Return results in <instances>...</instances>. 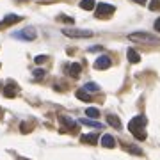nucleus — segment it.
<instances>
[{
  "label": "nucleus",
  "instance_id": "f8f14e48",
  "mask_svg": "<svg viewBox=\"0 0 160 160\" xmlns=\"http://www.w3.org/2000/svg\"><path fill=\"white\" fill-rule=\"evenodd\" d=\"M107 121H109L110 126H114L116 130H119V128H121V121H119V118H118V116L109 114V116H107Z\"/></svg>",
  "mask_w": 160,
  "mask_h": 160
},
{
  "label": "nucleus",
  "instance_id": "6e6552de",
  "mask_svg": "<svg viewBox=\"0 0 160 160\" xmlns=\"http://www.w3.org/2000/svg\"><path fill=\"white\" fill-rule=\"evenodd\" d=\"M18 92V86L14 84V82H9L6 87H4V94H6L7 98H14Z\"/></svg>",
  "mask_w": 160,
  "mask_h": 160
},
{
  "label": "nucleus",
  "instance_id": "9b49d317",
  "mask_svg": "<svg viewBox=\"0 0 160 160\" xmlns=\"http://www.w3.org/2000/svg\"><path fill=\"white\" fill-rule=\"evenodd\" d=\"M80 141L86 144H96L98 142V135L96 133H86V135H82L80 137Z\"/></svg>",
  "mask_w": 160,
  "mask_h": 160
},
{
  "label": "nucleus",
  "instance_id": "f3484780",
  "mask_svg": "<svg viewBox=\"0 0 160 160\" xmlns=\"http://www.w3.org/2000/svg\"><path fill=\"white\" fill-rule=\"evenodd\" d=\"M86 116L87 118H98V116H100V110L94 109V107H89V109L86 110Z\"/></svg>",
  "mask_w": 160,
  "mask_h": 160
},
{
  "label": "nucleus",
  "instance_id": "cd10ccee",
  "mask_svg": "<svg viewBox=\"0 0 160 160\" xmlns=\"http://www.w3.org/2000/svg\"><path fill=\"white\" fill-rule=\"evenodd\" d=\"M18 160H27V158H22V157H18Z\"/></svg>",
  "mask_w": 160,
  "mask_h": 160
},
{
  "label": "nucleus",
  "instance_id": "6ab92c4d",
  "mask_svg": "<svg viewBox=\"0 0 160 160\" xmlns=\"http://www.w3.org/2000/svg\"><path fill=\"white\" fill-rule=\"evenodd\" d=\"M149 9L151 11H160V0H151L149 2Z\"/></svg>",
  "mask_w": 160,
  "mask_h": 160
},
{
  "label": "nucleus",
  "instance_id": "393cba45",
  "mask_svg": "<svg viewBox=\"0 0 160 160\" xmlns=\"http://www.w3.org/2000/svg\"><path fill=\"white\" fill-rule=\"evenodd\" d=\"M100 50H103V46H91V48H89V52H100Z\"/></svg>",
  "mask_w": 160,
  "mask_h": 160
},
{
  "label": "nucleus",
  "instance_id": "0eeeda50",
  "mask_svg": "<svg viewBox=\"0 0 160 160\" xmlns=\"http://www.w3.org/2000/svg\"><path fill=\"white\" fill-rule=\"evenodd\" d=\"M110 64H112V61H110V57H107V55H102V57L96 59V62H94V68L96 69H109Z\"/></svg>",
  "mask_w": 160,
  "mask_h": 160
},
{
  "label": "nucleus",
  "instance_id": "423d86ee",
  "mask_svg": "<svg viewBox=\"0 0 160 160\" xmlns=\"http://www.w3.org/2000/svg\"><path fill=\"white\" fill-rule=\"evenodd\" d=\"M22 22V16H18V14H7L2 22H0V29H6L9 25H14V23Z\"/></svg>",
  "mask_w": 160,
  "mask_h": 160
},
{
  "label": "nucleus",
  "instance_id": "dca6fc26",
  "mask_svg": "<svg viewBox=\"0 0 160 160\" xmlns=\"http://www.w3.org/2000/svg\"><path fill=\"white\" fill-rule=\"evenodd\" d=\"M82 125H86V126H94V128H100L102 130L103 128V125L102 123H98V121H91V119H78Z\"/></svg>",
  "mask_w": 160,
  "mask_h": 160
},
{
  "label": "nucleus",
  "instance_id": "5701e85b",
  "mask_svg": "<svg viewBox=\"0 0 160 160\" xmlns=\"http://www.w3.org/2000/svg\"><path fill=\"white\" fill-rule=\"evenodd\" d=\"M62 123H64V125H68V126H71V128L75 126V121L69 119V118H62Z\"/></svg>",
  "mask_w": 160,
  "mask_h": 160
},
{
  "label": "nucleus",
  "instance_id": "ddd939ff",
  "mask_svg": "<svg viewBox=\"0 0 160 160\" xmlns=\"http://www.w3.org/2000/svg\"><path fill=\"white\" fill-rule=\"evenodd\" d=\"M80 7H82L84 11H92V9L96 7V2H94V0H82V2H80Z\"/></svg>",
  "mask_w": 160,
  "mask_h": 160
},
{
  "label": "nucleus",
  "instance_id": "b1692460",
  "mask_svg": "<svg viewBox=\"0 0 160 160\" xmlns=\"http://www.w3.org/2000/svg\"><path fill=\"white\" fill-rule=\"evenodd\" d=\"M59 20H62V22H66V23H73L75 22L73 18H69V16H59Z\"/></svg>",
  "mask_w": 160,
  "mask_h": 160
},
{
  "label": "nucleus",
  "instance_id": "f03ea898",
  "mask_svg": "<svg viewBox=\"0 0 160 160\" xmlns=\"http://www.w3.org/2000/svg\"><path fill=\"white\" fill-rule=\"evenodd\" d=\"M128 39L133 41V43H141V45H153V46L160 45L158 38L148 34V32H132V34H128Z\"/></svg>",
  "mask_w": 160,
  "mask_h": 160
},
{
  "label": "nucleus",
  "instance_id": "aec40b11",
  "mask_svg": "<svg viewBox=\"0 0 160 160\" xmlns=\"http://www.w3.org/2000/svg\"><path fill=\"white\" fill-rule=\"evenodd\" d=\"M126 149L130 151V153H133V155H142V151L139 148H135V146H126Z\"/></svg>",
  "mask_w": 160,
  "mask_h": 160
},
{
  "label": "nucleus",
  "instance_id": "39448f33",
  "mask_svg": "<svg viewBox=\"0 0 160 160\" xmlns=\"http://www.w3.org/2000/svg\"><path fill=\"white\" fill-rule=\"evenodd\" d=\"M116 11V7L114 6H110V4H98L96 6V18H109L112 16Z\"/></svg>",
  "mask_w": 160,
  "mask_h": 160
},
{
  "label": "nucleus",
  "instance_id": "bb28decb",
  "mask_svg": "<svg viewBox=\"0 0 160 160\" xmlns=\"http://www.w3.org/2000/svg\"><path fill=\"white\" fill-rule=\"evenodd\" d=\"M133 2H135V4H141V6H144V4H146L148 0H133Z\"/></svg>",
  "mask_w": 160,
  "mask_h": 160
},
{
  "label": "nucleus",
  "instance_id": "412c9836",
  "mask_svg": "<svg viewBox=\"0 0 160 160\" xmlns=\"http://www.w3.org/2000/svg\"><path fill=\"white\" fill-rule=\"evenodd\" d=\"M45 75H46L45 69H34V77H36V78H43Z\"/></svg>",
  "mask_w": 160,
  "mask_h": 160
},
{
  "label": "nucleus",
  "instance_id": "20e7f679",
  "mask_svg": "<svg viewBox=\"0 0 160 160\" xmlns=\"http://www.w3.org/2000/svg\"><path fill=\"white\" fill-rule=\"evenodd\" d=\"M12 38H16V39H22V41H34L38 38V32H36L34 27H25L23 30H18L12 34Z\"/></svg>",
  "mask_w": 160,
  "mask_h": 160
},
{
  "label": "nucleus",
  "instance_id": "f257e3e1",
  "mask_svg": "<svg viewBox=\"0 0 160 160\" xmlns=\"http://www.w3.org/2000/svg\"><path fill=\"white\" fill-rule=\"evenodd\" d=\"M146 125H148V121H146V118H144V116H135V118L128 123V130H130L132 133L139 139V141H144V139H146L144 126H146Z\"/></svg>",
  "mask_w": 160,
  "mask_h": 160
},
{
  "label": "nucleus",
  "instance_id": "a211bd4d",
  "mask_svg": "<svg viewBox=\"0 0 160 160\" xmlns=\"http://www.w3.org/2000/svg\"><path fill=\"white\" fill-rule=\"evenodd\" d=\"M84 89H86V91H100V86H98V84H94V82H87Z\"/></svg>",
  "mask_w": 160,
  "mask_h": 160
},
{
  "label": "nucleus",
  "instance_id": "7ed1b4c3",
  "mask_svg": "<svg viewBox=\"0 0 160 160\" xmlns=\"http://www.w3.org/2000/svg\"><path fill=\"white\" fill-rule=\"evenodd\" d=\"M62 34L68 38H75V39H86V38H92V30H84V29H62Z\"/></svg>",
  "mask_w": 160,
  "mask_h": 160
},
{
  "label": "nucleus",
  "instance_id": "a878e982",
  "mask_svg": "<svg viewBox=\"0 0 160 160\" xmlns=\"http://www.w3.org/2000/svg\"><path fill=\"white\" fill-rule=\"evenodd\" d=\"M155 30L160 32V18H157V22H155Z\"/></svg>",
  "mask_w": 160,
  "mask_h": 160
},
{
  "label": "nucleus",
  "instance_id": "1a4fd4ad",
  "mask_svg": "<svg viewBox=\"0 0 160 160\" xmlns=\"http://www.w3.org/2000/svg\"><path fill=\"white\" fill-rule=\"evenodd\" d=\"M102 146L103 148H116V139L112 135H103L102 137Z\"/></svg>",
  "mask_w": 160,
  "mask_h": 160
},
{
  "label": "nucleus",
  "instance_id": "2eb2a0df",
  "mask_svg": "<svg viewBox=\"0 0 160 160\" xmlns=\"http://www.w3.org/2000/svg\"><path fill=\"white\" fill-rule=\"evenodd\" d=\"M80 71H82V68H80V64H71L68 68V73L71 75V77H78Z\"/></svg>",
  "mask_w": 160,
  "mask_h": 160
},
{
  "label": "nucleus",
  "instance_id": "4468645a",
  "mask_svg": "<svg viewBox=\"0 0 160 160\" xmlns=\"http://www.w3.org/2000/svg\"><path fill=\"white\" fill-rule=\"evenodd\" d=\"M77 98L82 100V102H91V100H92L91 94H87L86 89H78V91H77Z\"/></svg>",
  "mask_w": 160,
  "mask_h": 160
},
{
  "label": "nucleus",
  "instance_id": "9d476101",
  "mask_svg": "<svg viewBox=\"0 0 160 160\" xmlns=\"http://www.w3.org/2000/svg\"><path fill=\"white\" fill-rule=\"evenodd\" d=\"M126 57H128V61H130L132 64H137L139 61H141V55H139L133 48H128V52H126Z\"/></svg>",
  "mask_w": 160,
  "mask_h": 160
},
{
  "label": "nucleus",
  "instance_id": "4be33fe9",
  "mask_svg": "<svg viewBox=\"0 0 160 160\" xmlns=\"http://www.w3.org/2000/svg\"><path fill=\"white\" fill-rule=\"evenodd\" d=\"M46 61H48L46 55H38V57H36V64H43V62H46Z\"/></svg>",
  "mask_w": 160,
  "mask_h": 160
}]
</instances>
